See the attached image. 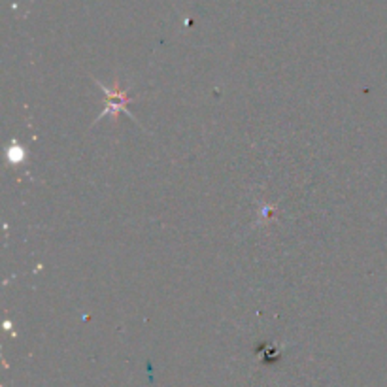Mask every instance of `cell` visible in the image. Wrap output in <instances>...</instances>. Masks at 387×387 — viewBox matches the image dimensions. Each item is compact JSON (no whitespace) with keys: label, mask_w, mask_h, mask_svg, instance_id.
I'll list each match as a JSON object with an SVG mask.
<instances>
[{"label":"cell","mask_w":387,"mask_h":387,"mask_svg":"<svg viewBox=\"0 0 387 387\" xmlns=\"http://www.w3.org/2000/svg\"><path fill=\"white\" fill-rule=\"evenodd\" d=\"M102 89H104V93H106L108 97H112L114 101L108 102L106 108H104V112L101 114V117H104L106 114L117 115L119 112H127V110H125V104L129 102V99H127V95L121 91V87H117L115 91H110V89H106V87H102Z\"/></svg>","instance_id":"cell-1"}]
</instances>
